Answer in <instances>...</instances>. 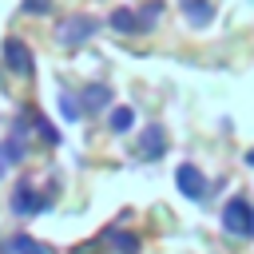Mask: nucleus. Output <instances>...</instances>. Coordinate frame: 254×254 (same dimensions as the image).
I'll return each mask as SVG.
<instances>
[{"mask_svg":"<svg viewBox=\"0 0 254 254\" xmlns=\"http://www.w3.org/2000/svg\"><path fill=\"white\" fill-rule=\"evenodd\" d=\"M91 32H95V20H91V16H67V20L60 24V40H64L67 48L83 44V40H87Z\"/></svg>","mask_w":254,"mask_h":254,"instance_id":"nucleus-1","label":"nucleus"},{"mask_svg":"<svg viewBox=\"0 0 254 254\" xmlns=\"http://www.w3.org/2000/svg\"><path fill=\"white\" fill-rule=\"evenodd\" d=\"M4 56H8V67L16 75H28L32 71V52L20 44V40H4Z\"/></svg>","mask_w":254,"mask_h":254,"instance_id":"nucleus-2","label":"nucleus"},{"mask_svg":"<svg viewBox=\"0 0 254 254\" xmlns=\"http://www.w3.org/2000/svg\"><path fill=\"white\" fill-rule=\"evenodd\" d=\"M175 179H179L183 194H190V198H202V194H206V179H202V171H198V167H187V163H183Z\"/></svg>","mask_w":254,"mask_h":254,"instance_id":"nucleus-3","label":"nucleus"},{"mask_svg":"<svg viewBox=\"0 0 254 254\" xmlns=\"http://www.w3.org/2000/svg\"><path fill=\"white\" fill-rule=\"evenodd\" d=\"M183 16H187L194 28H206L210 16H214V8H210V0H183Z\"/></svg>","mask_w":254,"mask_h":254,"instance_id":"nucleus-4","label":"nucleus"},{"mask_svg":"<svg viewBox=\"0 0 254 254\" xmlns=\"http://www.w3.org/2000/svg\"><path fill=\"white\" fill-rule=\"evenodd\" d=\"M246 214H254V210H246V202H242V198H234V202L226 206V214H222L226 230H246V226H242V218H246Z\"/></svg>","mask_w":254,"mask_h":254,"instance_id":"nucleus-5","label":"nucleus"},{"mask_svg":"<svg viewBox=\"0 0 254 254\" xmlns=\"http://www.w3.org/2000/svg\"><path fill=\"white\" fill-rule=\"evenodd\" d=\"M131 123H135V111L131 107H115L111 111V131H131Z\"/></svg>","mask_w":254,"mask_h":254,"instance_id":"nucleus-6","label":"nucleus"},{"mask_svg":"<svg viewBox=\"0 0 254 254\" xmlns=\"http://www.w3.org/2000/svg\"><path fill=\"white\" fill-rule=\"evenodd\" d=\"M111 24H115L119 32H135V28H139V20H135V16L127 12V8H119V12H111Z\"/></svg>","mask_w":254,"mask_h":254,"instance_id":"nucleus-7","label":"nucleus"},{"mask_svg":"<svg viewBox=\"0 0 254 254\" xmlns=\"http://www.w3.org/2000/svg\"><path fill=\"white\" fill-rule=\"evenodd\" d=\"M163 147H167L163 131H159V127H151V131L143 135V151H147V155H155V151H163Z\"/></svg>","mask_w":254,"mask_h":254,"instance_id":"nucleus-8","label":"nucleus"},{"mask_svg":"<svg viewBox=\"0 0 254 254\" xmlns=\"http://www.w3.org/2000/svg\"><path fill=\"white\" fill-rule=\"evenodd\" d=\"M32 187H20V194H16V210L20 214H28V210H40V198L36 194H28Z\"/></svg>","mask_w":254,"mask_h":254,"instance_id":"nucleus-9","label":"nucleus"},{"mask_svg":"<svg viewBox=\"0 0 254 254\" xmlns=\"http://www.w3.org/2000/svg\"><path fill=\"white\" fill-rule=\"evenodd\" d=\"M107 87H87V107H107Z\"/></svg>","mask_w":254,"mask_h":254,"instance_id":"nucleus-10","label":"nucleus"},{"mask_svg":"<svg viewBox=\"0 0 254 254\" xmlns=\"http://www.w3.org/2000/svg\"><path fill=\"white\" fill-rule=\"evenodd\" d=\"M115 242H119V250H123V254H135V250H139V242H135L131 234H115Z\"/></svg>","mask_w":254,"mask_h":254,"instance_id":"nucleus-11","label":"nucleus"},{"mask_svg":"<svg viewBox=\"0 0 254 254\" xmlns=\"http://www.w3.org/2000/svg\"><path fill=\"white\" fill-rule=\"evenodd\" d=\"M60 107H64V115H67V119H75V115H79V107H75V99H71V95H60Z\"/></svg>","mask_w":254,"mask_h":254,"instance_id":"nucleus-12","label":"nucleus"},{"mask_svg":"<svg viewBox=\"0 0 254 254\" xmlns=\"http://www.w3.org/2000/svg\"><path fill=\"white\" fill-rule=\"evenodd\" d=\"M250 167H254V151H250Z\"/></svg>","mask_w":254,"mask_h":254,"instance_id":"nucleus-13","label":"nucleus"}]
</instances>
